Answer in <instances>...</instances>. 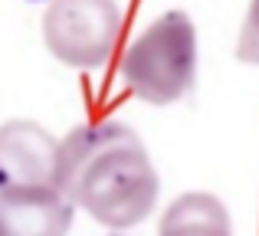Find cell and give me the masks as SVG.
I'll return each instance as SVG.
<instances>
[{"mask_svg":"<svg viewBox=\"0 0 259 236\" xmlns=\"http://www.w3.org/2000/svg\"><path fill=\"white\" fill-rule=\"evenodd\" d=\"M121 7L115 0H50L43 13V43L63 66L102 69L121 39Z\"/></svg>","mask_w":259,"mask_h":236,"instance_id":"3","label":"cell"},{"mask_svg":"<svg viewBox=\"0 0 259 236\" xmlns=\"http://www.w3.org/2000/svg\"><path fill=\"white\" fill-rule=\"evenodd\" d=\"M121 82L148 105H174L197 79V26L184 10H167L128 43Z\"/></svg>","mask_w":259,"mask_h":236,"instance_id":"2","label":"cell"},{"mask_svg":"<svg viewBox=\"0 0 259 236\" xmlns=\"http://www.w3.org/2000/svg\"><path fill=\"white\" fill-rule=\"evenodd\" d=\"M59 141L43 125L13 118L0 125V187L56 184Z\"/></svg>","mask_w":259,"mask_h":236,"instance_id":"4","label":"cell"},{"mask_svg":"<svg viewBox=\"0 0 259 236\" xmlns=\"http://www.w3.org/2000/svg\"><path fill=\"white\" fill-rule=\"evenodd\" d=\"M158 236H233V223L220 197L190 191L171 200L158 226Z\"/></svg>","mask_w":259,"mask_h":236,"instance_id":"6","label":"cell"},{"mask_svg":"<svg viewBox=\"0 0 259 236\" xmlns=\"http://www.w3.org/2000/svg\"><path fill=\"white\" fill-rule=\"evenodd\" d=\"M56 187L95 223L128 230L151 217L161 177L135 128L89 121L59 141Z\"/></svg>","mask_w":259,"mask_h":236,"instance_id":"1","label":"cell"},{"mask_svg":"<svg viewBox=\"0 0 259 236\" xmlns=\"http://www.w3.org/2000/svg\"><path fill=\"white\" fill-rule=\"evenodd\" d=\"M76 204L56 184L0 187V236H66Z\"/></svg>","mask_w":259,"mask_h":236,"instance_id":"5","label":"cell"},{"mask_svg":"<svg viewBox=\"0 0 259 236\" xmlns=\"http://www.w3.org/2000/svg\"><path fill=\"white\" fill-rule=\"evenodd\" d=\"M236 59L246 66H259V0H249L246 20H243L240 39H236Z\"/></svg>","mask_w":259,"mask_h":236,"instance_id":"7","label":"cell"}]
</instances>
